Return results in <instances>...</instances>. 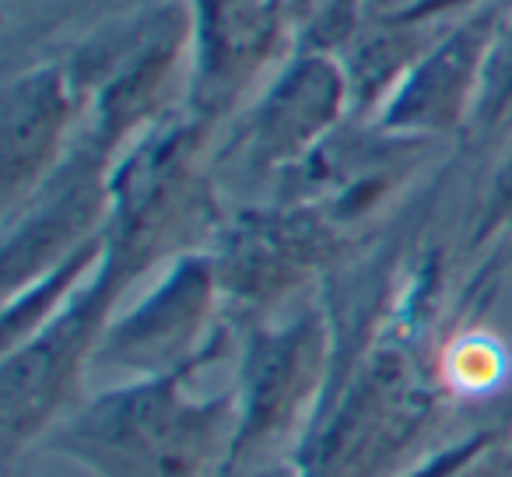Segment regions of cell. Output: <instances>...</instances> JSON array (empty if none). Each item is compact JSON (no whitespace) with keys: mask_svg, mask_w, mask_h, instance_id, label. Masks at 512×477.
<instances>
[{"mask_svg":"<svg viewBox=\"0 0 512 477\" xmlns=\"http://www.w3.org/2000/svg\"><path fill=\"white\" fill-rule=\"evenodd\" d=\"M334 348V327L320 306L249 327L232 386L239 407L232 463L278 460L285 442L306 439L330 397Z\"/></svg>","mask_w":512,"mask_h":477,"instance_id":"5b68a950","label":"cell"},{"mask_svg":"<svg viewBox=\"0 0 512 477\" xmlns=\"http://www.w3.org/2000/svg\"><path fill=\"white\" fill-rule=\"evenodd\" d=\"M509 113H512V8L502 15L498 36L491 43L481 95H477V109H474V127L495 130Z\"/></svg>","mask_w":512,"mask_h":477,"instance_id":"5bb4252c","label":"cell"},{"mask_svg":"<svg viewBox=\"0 0 512 477\" xmlns=\"http://www.w3.org/2000/svg\"><path fill=\"white\" fill-rule=\"evenodd\" d=\"M85 113L67 64H36L4 85L0 102V197L4 214L22 207L67 158Z\"/></svg>","mask_w":512,"mask_h":477,"instance_id":"7c38bea8","label":"cell"},{"mask_svg":"<svg viewBox=\"0 0 512 477\" xmlns=\"http://www.w3.org/2000/svg\"><path fill=\"white\" fill-rule=\"evenodd\" d=\"M502 15V4L484 0L456 18L453 29L411 67L397 92L386 99L372 127L421 144L442 141L470 127Z\"/></svg>","mask_w":512,"mask_h":477,"instance_id":"8fae6325","label":"cell"},{"mask_svg":"<svg viewBox=\"0 0 512 477\" xmlns=\"http://www.w3.org/2000/svg\"><path fill=\"white\" fill-rule=\"evenodd\" d=\"M221 355L165 376L123 379L81 400L39 449L81 463L95 477H221L235 453V390L190 397L186 386Z\"/></svg>","mask_w":512,"mask_h":477,"instance_id":"6da1fadb","label":"cell"},{"mask_svg":"<svg viewBox=\"0 0 512 477\" xmlns=\"http://www.w3.org/2000/svg\"><path fill=\"white\" fill-rule=\"evenodd\" d=\"M488 239H505L512 250V155L498 165L495 179H491L488 200H484L481 225L474 232V246L488 243Z\"/></svg>","mask_w":512,"mask_h":477,"instance_id":"9a60e30c","label":"cell"},{"mask_svg":"<svg viewBox=\"0 0 512 477\" xmlns=\"http://www.w3.org/2000/svg\"><path fill=\"white\" fill-rule=\"evenodd\" d=\"M113 162L116 158L81 130L43 186L22 207L4 214V299L106 232L113 211Z\"/></svg>","mask_w":512,"mask_h":477,"instance_id":"30bf717a","label":"cell"},{"mask_svg":"<svg viewBox=\"0 0 512 477\" xmlns=\"http://www.w3.org/2000/svg\"><path fill=\"white\" fill-rule=\"evenodd\" d=\"M190 74L183 113L214 130L235 113L267 67L295 53L288 0H186Z\"/></svg>","mask_w":512,"mask_h":477,"instance_id":"9c48e42d","label":"cell"},{"mask_svg":"<svg viewBox=\"0 0 512 477\" xmlns=\"http://www.w3.org/2000/svg\"><path fill=\"white\" fill-rule=\"evenodd\" d=\"M295 449L299 477H386L439 418V365H421L414 344L383 334L362 355L337 397H327Z\"/></svg>","mask_w":512,"mask_h":477,"instance_id":"7a4b0ae2","label":"cell"},{"mask_svg":"<svg viewBox=\"0 0 512 477\" xmlns=\"http://www.w3.org/2000/svg\"><path fill=\"white\" fill-rule=\"evenodd\" d=\"M449 397H488L509 379V348L488 330H460L435 358Z\"/></svg>","mask_w":512,"mask_h":477,"instance_id":"4fadbf2b","label":"cell"},{"mask_svg":"<svg viewBox=\"0 0 512 477\" xmlns=\"http://www.w3.org/2000/svg\"><path fill=\"white\" fill-rule=\"evenodd\" d=\"M341 250V218L323 204L288 200L242 211L214 235L221 299L235 316H264L299 292Z\"/></svg>","mask_w":512,"mask_h":477,"instance_id":"52a82bcc","label":"cell"},{"mask_svg":"<svg viewBox=\"0 0 512 477\" xmlns=\"http://www.w3.org/2000/svg\"><path fill=\"white\" fill-rule=\"evenodd\" d=\"M348 116L351 85L341 57L295 50L249 102L218 158L249 176H285L327 148Z\"/></svg>","mask_w":512,"mask_h":477,"instance_id":"ba28073f","label":"cell"},{"mask_svg":"<svg viewBox=\"0 0 512 477\" xmlns=\"http://www.w3.org/2000/svg\"><path fill=\"white\" fill-rule=\"evenodd\" d=\"M134 285L120 264L102 257L95 274L71 302L36 330L29 341L4 351L0 365V446L4 463L50 435V428L71 411L81 379L95 362V351L113 323L116 306Z\"/></svg>","mask_w":512,"mask_h":477,"instance_id":"277c9868","label":"cell"},{"mask_svg":"<svg viewBox=\"0 0 512 477\" xmlns=\"http://www.w3.org/2000/svg\"><path fill=\"white\" fill-rule=\"evenodd\" d=\"M221 477H299L295 460H264V463H228Z\"/></svg>","mask_w":512,"mask_h":477,"instance_id":"2e32d148","label":"cell"},{"mask_svg":"<svg viewBox=\"0 0 512 477\" xmlns=\"http://www.w3.org/2000/svg\"><path fill=\"white\" fill-rule=\"evenodd\" d=\"M221 313H225V299H221L211 253L193 250L172 257L162 278L134 306L113 316L95 351L92 369L144 379L218 355L232 341Z\"/></svg>","mask_w":512,"mask_h":477,"instance_id":"8992f818","label":"cell"},{"mask_svg":"<svg viewBox=\"0 0 512 477\" xmlns=\"http://www.w3.org/2000/svg\"><path fill=\"white\" fill-rule=\"evenodd\" d=\"M67 74L85 102V134L109 158H120L137 137L172 116V92L186 99L190 4H155L95 32L67 60Z\"/></svg>","mask_w":512,"mask_h":477,"instance_id":"3957f363","label":"cell"},{"mask_svg":"<svg viewBox=\"0 0 512 477\" xmlns=\"http://www.w3.org/2000/svg\"><path fill=\"white\" fill-rule=\"evenodd\" d=\"M316 4H323V0H288V8H292L295 25H299L306 15H313V11H316Z\"/></svg>","mask_w":512,"mask_h":477,"instance_id":"e0dca14e","label":"cell"}]
</instances>
